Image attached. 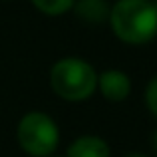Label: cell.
Segmentation results:
<instances>
[{"instance_id": "cell-1", "label": "cell", "mask_w": 157, "mask_h": 157, "mask_svg": "<svg viewBox=\"0 0 157 157\" xmlns=\"http://www.w3.org/2000/svg\"><path fill=\"white\" fill-rule=\"evenodd\" d=\"M107 22L117 40L141 46L157 36V6L151 0H115Z\"/></svg>"}, {"instance_id": "cell-2", "label": "cell", "mask_w": 157, "mask_h": 157, "mask_svg": "<svg viewBox=\"0 0 157 157\" xmlns=\"http://www.w3.org/2000/svg\"><path fill=\"white\" fill-rule=\"evenodd\" d=\"M50 88L64 101H86L98 90V72L84 58H60L50 70Z\"/></svg>"}, {"instance_id": "cell-3", "label": "cell", "mask_w": 157, "mask_h": 157, "mask_svg": "<svg viewBox=\"0 0 157 157\" xmlns=\"http://www.w3.org/2000/svg\"><path fill=\"white\" fill-rule=\"evenodd\" d=\"M16 139L26 155L52 157L60 143V129L52 115L34 109L20 117L16 127Z\"/></svg>"}, {"instance_id": "cell-4", "label": "cell", "mask_w": 157, "mask_h": 157, "mask_svg": "<svg viewBox=\"0 0 157 157\" xmlns=\"http://www.w3.org/2000/svg\"><path fill=\"white\" fill-rule=\"evenodd\" d=\"M98 90L107 101H125L131 94V78L121 70H104L98 74Z\"/></svg>"}, {"instance_id": "cell-5", "label": "cell", "mask_w": 157, "mask_h": 157, "mask_svg": "<svg viewBox=\"0 0 157 157\" xmlns=\"http://www.w3.org/2000/svg\"><path fill=\"white\" fill-rule=\"evenodd\" d=\"M66 157H111V149L100 135H80L68 145Z\"/></svg>"}, {"instance_id": "cell-6", "label": "cell", "mask_w": 157, "mask_h": 157, "mask_svg": "<svg viewBox=\"0 0 157 157\" xmlns=\"http://www.w3.org/2000/svg\"><path fill=\"white\" fill-rule=\"evenodd\" d=\"M109 8L107 0H76L72 10L86 24H104L109 18Z\"/></svg>"}, {"instance_id": "cell-7", "label": "cell", "mask_w": 157, "mask_h": 157, "mask_svg": "<svg viewBox=\"0 0 157 157\" xmlns=\"http://www.w3.org/2000/svg\"><path fill=\"white\" fill-rule=\"evenodd\" d=\"M36 10H40L46 16H62L70 12L76 4V0H30Z\"/></svg>"}, {"instance_id": "cell-8", "label": "cell", "mask_w": 157, "mask_h": 157, "mask_svg": "<svg viewBox=\"0 0 157 157\" xmlns=\"http://www.w3.org/2000/svg\"><path fill=\"white\" fill-rule=\"evenodd\" d=\"M145 104H147V109L151 111V115L157 117V76L151 78L145 88Z\"/></svg>"}, {"instance_id": "cell-9", "label": "cell", "mask_w": 157, "mask_h": 157, "mask_svg": "<svg viewBox=\"0 0 157 157\" xmlns=\"http://www.w3.org/2000/svg\"><path fill=\"white\" fill-rule=\"evenodd\" d=\"M153 151L157 153V131L153 133Z\"/></svg>"}, {"instance_id": "cell-10", "label": "cell", "mask_w": 157, "mask_h": 157, "mask_svg": "<svg viewBox=\"0 0 157 157\" xmlns=\"http://www.w3.org/2000/svg\"><path fill=\"white\" fill-rule=\"evenodd\" d=\"M123 157H147V155H143V153H129V155H123Z\"/></svg>"}, {"instance_id": "cell-11", "label": "cell", "mask_w": 157, "mask_h": 157, "mask_svg": "<svg viewBox=\"0 0 157 157\" xmlns=\"http://www.w3.org/2000/svg\"><path fill=\"white\" fill-rule=\"evenodd\" d=\"M151 2H153V4H155V6H157V0H151Z\"/></svg>"}, {"instance_id": "cell-12", "label": "cell", "mask_w": 157, "mask_h": 157, "mask_svg": "<svg viewBox=\"0 0 157 157\" xmlns=\"http://www.w3.org/2000/svg\"><path fill=\"white\" fill-rule=\"evenodd\" d=\"M52 157H54V155H52Z\"/></svg>"}]
</instances>
